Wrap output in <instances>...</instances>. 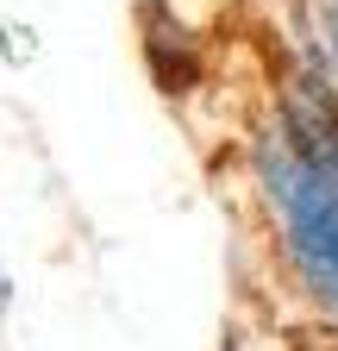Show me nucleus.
I'll return each mask as SVG.
<instances>
[{
    "label": "nucleus",
    "mask_w": 338,
    "mask_h": 351,
    "mask_svg": "<svg viewBox=\"0 0 338 351\" xmlns=\"http://www.w3.org/2000/svg\"><path fill=\"white\" fill-rule=\"evenodd\" d=\"M257 169L294 276L338 320V107L320 88H301L282 107V119L263 132Z\"/></svg>",
    "instance_id": "1"
},
{
    "label": "nucleus",
    "mask_w": 338,
    "mask_h": 351,
    "mask_svg": "<svg viewBox=\"0 0 338 351\" xmlns=\"http://www.w3.org/2000/svg\"><path fill=\"white\" fill-rule=\"evenodd\" d=\"M320 44H326V63L338 75V0H320Z\"/></svg>",
    "instance_id": "2"
}]
</instances>
